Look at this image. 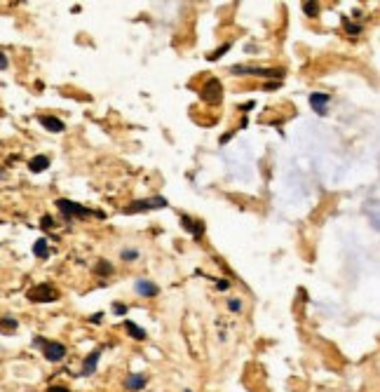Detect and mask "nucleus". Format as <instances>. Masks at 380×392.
<instances>
[{
	"label": "nucleus",
	"mask_w": 380,
	"mask_h": 392,
	"mask_svg": "<svg viewBox=\"0 0 380 392\" xmlns=\"http://www.w3.org/2000/svg\"><path fill=\"white\" fill-rule=\"evenodd\" d=\"M38 122L47 129V132H54V134H59V132H64L66 125L59 118H54V115H38Z\"/></svg>",
	"instance_id": "9d476101"
},
{
	"label": "nucleus",
	"mask_w": 380,
	"mask_h": 392,
	"mask_svg": "<svg viewBox=\"0 0 380 392\" xmlns=\"http://www.w3.org/2000/svg\"><path fill=\"white\" fill-rule=\"evenodd\" d=\"M228 50H230V42H225V45H223L221 50H216V52H211V54L207 56V59H209V61H216V59H218V56H223V54H225V52H228Z\"/></svg>",
	"instance_id": "aec40b11"
},
{
	"label": "nucleus",
	"mask_w": 380,
	"mask_h": 392,
	"mask_svg": "<svg viewBox=\"0 0 380 392\" xmlns=\"http://www.w3.org/2000/svg\"><path fill=\"white\" fill-rule=\"evenodd\" d=\"M101 317H104V312H96V315H92V317H90V322H92V324H96V322H101Z\"/></svg>",
	"instance_id": "bb28decb"
},
{
	"label": "nucleus",
	"mask_w": 380,
	"mask_h": 392,
	"mask_svg": "<svg viewBox=\"0 0 380 392\" xmlns=\"http://www.w3.org/2000/svg\"><path fill=\"white\" fill-rule=\"evenodd\" d=\"M42 352H45L47 362H61L66 355V345L64 343H56V340H47V345L42 348Z\"/></svg>",
	"instance_id": "0eeeda50"
},
{
	"label": "nucleus",
	"mask_w": 380,
	"mask_h": 392,
	"mask_svg": "<svg viewBox=\"0 0 380 392\" xmlns=\"http://www.w3.org/2000/svg\"><path fill=\"white\" fill-rule=\"evenodd\" d=\"M17 329H19V322L14 317H0V334L12 336V334H17Z\"/></svg>",
	"instance_id": "4468645a"
},
{
	"label": "nucleus",
	"mask_w": 380,
	"mask_h": 392,
	"mask_svg": "<svg viewBox=\"0 0 380 392\" xmlns=\"http://www.w3.org/2000/svg\"><path fill=\"white\" fill-rule=\"evenodd\" d=\"M26 298L31 303H52L59 298V291L54 289L52 284H38V286H31L26 291Z\"/></svg>",
	"instance_id": "20e7f679"
},
{
	"label": "nucleus",
	"mask_w": 380,
	"mask_h": 392,
	"mask_svg": "<svg viewBox=\"0 0 380 392\" xmlns=\"http://www.w3.org/2000/svg\"><path fill=\"white\" fill-rule=\"evenodd\" d=\"M40 226H42V228H52V226H54V218H52V216H42V218H40Z\"/></svg>",
	"instance_id": "b1692460"
},
{
	"label": "nucleus",
	"mask_w": 380,
	"mask_h": 392,
	"mask_svg": "<svg viewBox=\"0 0 380 392\" xmlns=\"http://www.w3.org/2000/svg\"><path fill=\"white\" fill-rule=\"evenodd\" d=\"M47 167H50V155H36V158H31V160H28V169H31L33 174L45 172Z\"/></svg>",
	"instance_id": "9b49d317"
},
{
	"label": "nucleus",
	"mask_w": 380,
	"mask_h": 392,
	"mask_svg": "<svg viewBox=\"0 0 380 392\" xmlns=\"http://www.w3.org/2000/svg\"><path fill=\"white\" fill-rule=\"evenodd\" d=\"M303 12H305V17H312V19L319 17V2H310V0L303 2Z\"/></svg>",
	"instance_id": "a211bd4d"
},
{
	"label": "nucleus",
	"mask_w": 380,
	"mask_h": 392,
	"mask_svg": "<svg viewBox=\"0 0 380 392\" xmlns=\"http://www.w3.org/2000/svg\"><path fill=\"white\" fill-rule=\"evenodd\" d=\"M56 209L64 214L66 218H87V216H96V218H104L106 214H101V212H94V209H87V207H82V204L73 202V200H66V197H59L56 200Z\"/></svg>",
	"instance_id": "f257e3e1"
},
{
	"label": "nucleus",
	"mask_w": 380,
	"mask_h": 392,
	"mask_svg": "<svg viewBox=\"0 0 380 392\" xmlns=\"http://www.w3.org/2000/svg\"><path fill=\"white\" fill-rule=\"evenodd\" d=\"M167 200L162 195H155V197H148V200H134L125 207V214H141V212H155V209H164L167 207Z\"/></svg>",
	"instance_id": "f03ea898"
},
{
	"label": "nucleus",
	"mask_w": 380,
	"mask_h": 392,
	"mask_svg": "<svg viewBox=\"0 0 380 392\" xmlns=\"http://www.w3.org/2000/svg\"><path fill=\"white\" fill-rule=\"evenodd\" d=\"M145 383H148V378H145L144 374H131V376H127V380H125V388L131 392L141 390V388H145Z\"/></svg>",
	"instance_id": "f8f14e48"
},
{
	"label": "nucleus",
	"mask_w": 380,
	"mask_h": 392,
	"mask_svg": "<svg viewBox=\"0 0 380 392\" xmlns=\"http://www.w3.org/2000/svg\"><path fill=\"white\" fill-rule=\"evenodd\" d=\"M47 392H68V388H61V385H52Z\"/></svg>",
	"instance_id": "cd10ccee"
},
{
	"label": "nucleus",
	"mask_w": 380,
	"mask_h": 392,
	"mask_svg": "<svg viewBox=\"0 0 380 392\" xmlns=\"http://www.w3.org/2000/svg\"><path fill=\"white\" fill-rule=\"evenodd\" d=\"M181 223H183V228L188 230L195 240H199V237L204 235V223H202V221H193L188 214H181Z\"/></svg>",
	"instance_id": "1a4fd4ad"
},
{
	"label": "nucleus",
	"mask_w": 380,
	"mask_h": 392,
	"mask_svg": "<svg viewBox=\"0 0 380 392\" xmlns=\"http://www.w3.org/2000/svg\"><path fill=\"white\" fill-rule=\"evenodd\" d=\"M139 258V251L136 249H125L122 251V261H136Z\"/></svg>",
	"instance_id": "4be33fe9"
},
{
	"label": "nucleus",
	"mask_w": 380,
	"mask_h": 392,
	"mask_svg": "<svg viewBox=\"0 0 380 392\" xmlns=\"http://www.w3.org/2000/svg\"><path fill=\"white\" fill-rule=\"evenodd\" d=\"M328 104H331V96H328L326 92H312V94H310V108L315 110L319 118H324V115H326Z\"/></svg>",
	"instance_id": "423d86ee"
},
{
	"label": "nucleus",
	"mask_w": 380,
	"mask_h": 392,
	"mask_svg": "<svg viewBox=\"0 0 380 392\" xmlns=\"http://www.w3.org/2000/svg\"><path fill=\"white\" fill-rule=\"evenodd\" d=\"M113 312H115V315H125V312H127V305H122V303H113Z\"/></svg>",
	"instance_id": "393cba45"
},
{
	"label": "nucleus",
	"mask_w": 380,
	"mask_h": 392,
	"mask_svg": "<svg viewBox=\"0 0 380 392\" xmlns=\"http://www.w3.org/2000/svg\"><path fill=\"white\" fill-rule=\"evenodd\" d=\"M235 75H258V78H284V68H258V66H230Z\"/></svg>",
	"instance_id": "7ed1b4c3"
},
{
	"label": "nucleus",
	"mask_w": 380,
	"mask_h": 392,
	"mask_svg": "<svg viewBox=\"0 0 380 392\" xmlns=\"http://www.w3.org/2000/svg\"><path fill=\"white\" fill-rule=\"evenodd\" d=\"M216 289H218V291H228V289H230V282H228V280H216Z\"/></svg>",
	"instance_id": "5701e85b"
},
{
	"label": "nucleus",
	"mask_w": 380,
	"mask_h": 392,
	"mask_svg": "<svg viewBox=\"0 0 380 392\" xmlns=\"http://www.w3.org/2000/svg\"><path fill=\"white\" fill-rule=\"evenodd\" d=\"M125 329H127V334H129L131 338H136V340H145V334L141 326H136V322H131V320H125Z\"/></svg>",
	"instance_id": "2eb2a0df"
},
{
	"label": "nucleus",
	"mask_w": 380,
	"mask_h": 392,
	"mask_svg": "<svg viewBox=\"0 0 380 392\" xmlns=\"http://www.w3.org/2000/svg\"><path fill=\"white\" fill-rule=\"evenodd\" d=\"M134 289H136V294L144 298H155L160 294V286L155 282H150V280H136L134 282Z\"/></svg>",
	"instance_id": "6e6552de"
},
{
	"label": "nucleus",
	"mask_w": 380,
	"mask_h": 392,
	"mask_svg": "<svg viewBox=\"0 0 380 392\" xmlns=\"http://www.w3.org/2000/svg\"><path fill=\"white\" fill-rule=\"evenodd\" d=\"M33 254H36L38 258H50V244H47L45 237L36 240V244H33Z\"/></svg>",
	"instance_id": "dca6fc26"
},
{
	"label": "nucleus",
	"mask_w": 380,
	"mask_h": 392,
	"mask_svg": "<svg viewBox=\"0 0 380 392\" xmlns=\"http://www.w3.org/2000/svg\"><path fill=\"white\" fill-rule=\"evenodd\" d=\"M99 357H101V350H99V348L90 352V357H85V366H82V374H85V376H92L94 371H96Z\"/></svg>",
	"instance_id": "ddd939ff"
},
{
	"label": "nucleus",
	"mask_w": 380,
	"mask_h": 392,
	"mask_svg": "<svg viewBox=\"0 0 380 392\" xmlns=\"http://www.w3.org/2000/svg\"><path fill=\"white\" fill-rule=\"evenodd\" d=\"M7 66H10V61H7V56H5V54H2V52H0V71H5V68H7Z\"/></svg>",
	"instance_id": "a878e982"
},
{
	"label": "nucleus",
	"mask_w": 380,
	"mask_h": 392,
	"mask_svg": "<svg viewBox=\"0 0 380 392\" xmlns=\"http://www.w3.org/2000/svg\"><path fill=\"white\" fill-rule=\"evenodd\" d=\"M228 310H230V312H239V310H242V301H239V298H230V301H228Z\"/></svg>",
	"instance_id": "412c9836"
},
{
	"label": "nucleus",
	"mask_w": 380,
	"mask_h": 392,
	"mask_svg": "<svg viewBox=\"0 0 380 392\" xmlns=\"http://www.w3.org/2000/svg\"><path fill=\"white\" fill-rule=\"evenodd\" d=\"M345 28H347V33H352V36H359V33L364 31L362 24H354V21H347V19H345Z\"/></svg>",
	"instance_id": "6ab92c4d"
},
{
	"label": "nucleus",
	"mask_w": 380,
	"mask_h": 392,
	"mask_svg": "<svg viewBox=\"0 0 380 392\" xmlns=\"http://www.w3.org/2000/svg\"><path fill=\"white\" fill-rule=\"evenodd\" d=\"M199 96H202V99H204L207 104H221V96H223V87H221V82L216 80V78L207 80V85L202 87Z\"/></svg>",
	"instance_id": "39448f33"
},
{
	"label": "nucleus",
	"mask_w": 380,
	"mask_h": 392,
	"mask_svg": "<svg viewBox=\"0 0 380 392\" xmlns=\"http://www.w3.org/2000/svg\"><path fill=\"white\" fill-rule=\"evenodd\" d=\"M113 270H115V268H113V263H110V261H99L94 272H96V275H101V277H104V275L108 277V275H113Z\"/></svg>",
	"instance_id": "f3484780"
}]
</instances>
